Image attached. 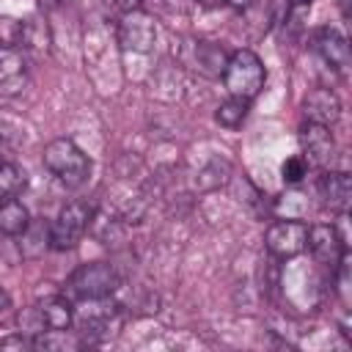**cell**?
Listing matches in <instances>:
<instances>
[{
	"label": "cell",
	"instance_id": "cell-1",
	"mask_svg": "<svg viewBox=\"0 0 352 352\" xmlns=\"http://www.w3.org/2000/svg\"><path fill=\"white\" fill-rule=\"evenodd\" d=\"M118 52H121L118 38L113 30H107V25L94 22L85 28V69L104 94H113L121 82Z\"/></svg>",
	"mask_w": 352,
	"mask_h": 352
},
{
	"label": "cell",
	"instance_id": "cell-2",
	"mask_svg": "<svg viewBox=\"0 0 352 352\" xmlns=\"http://www.w3.org/2000/svg\"><path fill=\"white\" fill-rule=\"evenodd\" d=\"M44 168L66 187H80L91 176V160L88 154L69 138H55L44 146Z\"/></svg>",
	"mask_w": 352,
	"mask_h": 352
},
{
	"label": "cell",
	"instance_id": "cell-3",
	"mask_svg": "<svg viewBox=\"0 0 352 352\" xmlns=\"http://www.w3.org/2000/svg\"><path fill=\"white\" fill-rule=\"evenodd\" d=\"M264 80H267L264 63L253 50H236L228 55L223 69V82L228 88V96H239L250 102L264 88Z\"/></svg>",
	"mask_w": 352,
	"mask_h": 352
},
{
	"label": "cell",
	"instance_id": "cell-4",
	"mask_svg": "<svg viewBox=\"0 0 352 352\" xmlns=\"http://www.w3.org/2000/svg\"><path fill=\"white\" fill-rule=\"evenodd\" d=\"M82 308L77 311V333L82 344H96L110 338L118 324H121V305L107 294V297H94V300H80Z\"/></svg>",
	"mask_w": 352,
	"mask_h": 352
},
{
	"label": "cell",
	"instance_id": "cell-5",
	"mask_svg": "<svg viewBox=\"0 0 352 352\" xmlns=\"http://www.w3.org/2000/svg\"><path fill=\"white\" fill-rule=\"evenodd\" d=\"M118 289V272L107 261H88L80 264L69 280H66V294L72 300H94V297H107Z\"/></svg>",
	"mask_w": 352,
	"mask_h": 352
},
{
	"label": "cell",
	"instance_id": "cell-6",
	"mask_svg": "<svg viewBox=\"0 0 352 352\" xmlns=\"http://www.w3.org/2000/svg\"><path fill=\"white\" fill-rule=\"evenodd\" d=\"M91 214H94V209H91L88 204H82V201L66 204V206L58 212L55 223H50V245H52L55 250H72V248H77L80 239H82L85 231H88Z\"/></svg>",
	"mask_w": 352,
	"mask_h": 352
},
{
	"label": "cell",
	"instance_id": "cell-7",
	"mask_svg": "<svg viewBox=\"0 0 352 352\" xmlns=\"http://www.w3.org/2000/svg\"><path fill=\"white\" fill-rule=\"evenodd\" d=\"M116 38L121 52H138L146 55L154 50L157 44V22L151 14L135 8V11H124L116 28Z\"/></svg>",
	"mask_w": 352,
	"mask_h": 352
},
{
	"label": "cell",
	"instance_id": "cell-8",
	"mask_svg": "<svg viewBox=\"0 0 352 352\" xmlns=\"http://www.w3.org/2000/svg\"><path fill=\"white\" fill-rule=\"evenodd\" d=\"M72 322H74V308H72L69 297H60V294L44 297L25 316H19V324H28L30 336H36L41 330H69Z\"/></svg>",
	"mask_w": 352,
	"mask_h": 352
},
{
	"label": "cell",
	"instance_id": "cell-9",
	"mask_svg": "<svg viewBox=\"0 0 352 352\" xmlns=\"http://www.w3.org/2000/svg\"><path fill=\"white\" fill-rule=\"evenodd\" d=\"M179 60L182 66L192 69L201 77H220L226 69V50L214 41H204V38H184L179 44Z\"/></svg>",
	"mask_w": 352,
	"mask_h": 352
},
{
	"label": "cell",
	"instance_id": "cell-10",
	"mask_svg": "<svg viewBox=\"0 0 352 352\" xmlns=\"http://www.w3.org/2000/svg\"><path fill=\"white\" fill-rule=\"evenodd\" d=\"M305 242H308V226L294 217H283V220L272 223L264 234V245H267L270 256L283 258V261L300 256L305 250Z\"/></svg>",
	"mask_w": 352,
	"mask_h": 352
},
{
	"label": "cell",
	"instance_id": "cell-11",
	"mask_svg": "<svg viewBox=\"0 0 352 352\" xmlns=\"http://www.w3.org/2000/svg\"><path fill=\"white\" fill-rule=\"evenodd\" d=\"M30 82V60L25 47L0 44V96H16Z\"/></svg>",
	"mask_w": 352,
	"mask_h": 352
},
{
	"label": "cell",
	"instance_id": "cell-12",
	"mask_svg": "<svg viewBox=\"0 0 352 352\" xmlns=\"http://www.w3.org/2000/svg\"><path fill=\"white\" fill-rule=\"evenodd\" d=\"M305 248L316 258V264H324L330 270H338L341 258L346 256V242L341 239L336 226H311Z\"/></svg>",
	"mask_w": 352,
	"mask_h": 352
},
{
	"label": "cell",
	"instance_id": "cell-13",
	"mask_svg": "<svg viewBox=\"0 0 352 352\" xmlns=\"http://www.w3.org/2000/svg\"><path fill=\"white\" fill-rule=\"evenodd\" d=\"M300 146H302V160L316 168H327L336 157L333 132H330V126H322V124L305 121L300 129Z\"/></svg>",
	"mask_w": 352,
	"mask_h": 352
},
{
	"label": "cell",
	"instance_id": "cell-14",
	"mask_svg": "<svg viewBox=\"0 0 352 352\" xmlns=\"http://www.w3.org/2000/svg\"><path fill=\"white\" fill-rule=\"evenodd\" d=\"M302 116L311 124L333 126L341 118V102H338V96L330 88H314L302 99Z\"/></svg>",
	"mask_w": 352,
	"mask_h": 352
},
{
	"label": "cell",
	"instance_id": "cell-15",
	"mask_svg": "<svg viewBox=\"0 0 352 352\" xmlns=\"http://www.w3.org/2000/svg\"><path fill=\"white\" fill-rule=\"evenodd\" d=\"M319 195L333 212H346L352 204V176L346 170H324L319 179Z\"/></svg>",
	"mask_w": 352,
	"mask_h": 352
},
{
	"label": "cell",
	"instance_id": "cell-16",
	"mask_svg": "<svg viewBox=\"0 0 352 352\" xmlns=\"http://www.w3.org/2000/svg\"><path fill=\"white\" fill-rule=\"evenodd\" d=\"M314 50L330 69H346L349 66V44L336 28H319L314 36Z\"/></svg>",
	"mask_w": 352,
	"mask_h": 352
},
{
	"label": "cell",
	"instance_id": "cell-17",
	"mask_svg": "<svg viewBox=\"0 0 352 352\" xmlns=\"http://www.w3.org/2000/svg\"><path fill=\"white\" fill-rule=\"evenodd\" d=\"M50 245V223L47 220H30L25 231L19 234V253L25 258H38Z\"/></svg>",
	"mask_w": 352,
	"mask_h": 352
},
{
	"label": "cell",
	"instance_id": "cell-18",
	"mask_svg": "<svg viewBox=\"0 0 352 352\" xmlns=\"http://www.w3.org/2000/svg\"><path fill=\"white\" fill-rule=\"evenodd\" d=\"M28 223H30V214H28L22 201H16V198L0 201V239L3 236H19Z\"/></svg>",
	"mask_w": 352,
	"mask_h": 352
},
{
	"label": "cell",
	"instance_id": "cell-19",
	"mask_svg": "<svg viewBox=\"0 0 352 352\" xmlns=\"http://www.w3.org/2000/svg\"><path fill=\"white\" fill-rule=\"evenodd\" d=\"M88 231H91L99 242L110 245V242L121 239V234H124V220H121L118 214H113L110 209H102V212H94V214H91Z\"/></svg>",
	"mask_w": 352,
	"mask_h": 352
},
{
	"label": "cell",
	"instance_id": "cell-20",
	"mask_svg": "<svg viewBox=\"0 0 352 352\" xmlns=\"http://www.w3.org/2000/svg\"><path fill=\"white\" fill-rule=\"evenodd\" d=\"M228 176H231L228 160L214 157V160H209V162L195 173V187H198V190H217L220 184L228 182Z\"/></svg>",
	"mask_w": 352,
	"mask_h": 352
},
{
	"label": "cell",
	"instance_id": "cell-21",
	"mask_svg": "<svg viewBox=\"0 0 352 352\" xmlns=\"http://www.w3.org/2000/svg\"><path fill=\"white\" fill-rule=\"evenodd\" d=\"M248 107H250L248 99L228 96L226 102H220V107H217V113H214V121H217L220 126H226V129H236V126H242V121L248 118Z\"/></svg>",
	"mask_w": 352,
	"mask_h": 352
},
{
	"label": "cell",
	"instance_id": "cell-22",
	"mask_svg": "<svg viewBox=\"0 0 352 352\" xmlns=\"http://www.w3.org/2000/svg\"><path fill=\"white\" fill-rule=\"evenodd\" d=\"M25 184H28L25 170H22L19 165L3 160V162H0V201H3V198H16V195L25 190Z\"/></svg>",
	"mask_w": 352,
	"mask_h": 352
},
{
	"label": "cell",
	"instance_id": "cell-23",
	"mask_svg": "<svg viewBox=\"0 0 352 352\" xmlns=\"http://www.w3.org/2000/svg\"><path fill=\"white\" fill-rule=\"evenodd\" d=\"M305 173H308V162L302 160V154H294V157L283 160V165H280V176L286 184H300L305 179Z\"/></svg>",
	"mask_w": 352,
	"mask_h": 352
},
{
	"label": "cell",
	"instance_id": "cell-24",
	"mask_svg": "<svg viewBox=\"0 0 352 352\" xmlns=\"http://www.w3.org/2000/svg\"><path fill=\"white\" fill-rule=\"evenodd\" d=\"M0 346L3 349H14V346L16 349H33V336H22V333L19 336H8V338L0 341Z\"/></svg>",
	"mask_w": 352,
	"mask_h": 352
},
{
	"label": "cell",
	"instance_id": "cell-25",
	"mask_svg": "<svg viewBox=\"0 0 352 352\" xmlns=\"http://www.w3.org/2000/svg\"><path fill=\"white\" fill-rule=\"evenodd\" d=\"M11 314H14V302H11V294H8L6 289H0V322H6Z\"/></svg>",
	"mask_w": 352,
	"mask_h": 352
},
{
	"label": "cell",
	"instance_id": "cell-26",
	"mask_svg": "<svg viewBox=\"0 0 352 352\" xmlns=\"http://www.w3.org/2000/svg\"><path fill=\"white\" fill-rule=\"evenodd\" d=\"M116 3V8L124 14V11H135V8H140L143 6V0H113Z\"/></svg>",
	"mask_w": 352,
	"mask_h": 352
},
{
	"label": "cell",
	"instance_id": "cell-27",
	"mask_svg": "<svg viewBox=\"0 0 352 352\" xmlns=\"http://www.w3.org/2000/svg\"><path fill=\"white\" fill-rule=\"evenodd\" d=\"M198 6H204V8H217L220 3H226V0H195Z\"/></svg>",
	"mask_w": 352,
	"mask_h": 352
},
{
	"label": "cell",
	"instance_id": "cell-28",
	"mask_svg": "<svg viewBox=\"0 0 352 352\" xmlns=\"http://www.w3.org/2000/svg\"><path fill=\"white\" fill-rule=\"evenodd\" d=\"M6 157V132H3V121H0V162Z\"/></svg>",
	"mask_w": 352,
	"mask_h": 352
},
{
	"label": "cell",
	"instance_id": "cell-29",
	"mask_svg": "<svg viewBox=\"0 0 352 352\" xmlns=\"http://www.w3.org/2000/svg\"><path fill=\"white\" fill-rule=\"evenodd\" d=\"M226 3H228V6H234V8H248L253 0H226Z\"/></svg>",
	"mask_w": 352,
	"mask_h": 352
},
{
	"label": "cell",
	"instance_id": "cell-30",
	"mask_svg": "<svg viewBox=\"0 0 352 352\" xmlns=\"http://www.w3.org/2000/svg\"><path fill=\"white\" fill-rule=\"evenodd\" d=\"M289 6H292V8H308L311 0H289Z\"/></svg>",
	"mask_w": 352,
	"mask_h": 352
},
{
	"label": "cell",
	"instance_id": "cell-31",
	"mask_svg": "<svg viewBox=\"0 0 352 352\" xmlns=\"http://www.w3.org/2000/svg\"><path fill=\"white\" fill-rule=\"evenodd\" d=\"M58 3H60V0H38V6H41V8H55Z\"/></svg>",
	"mask_w": 352,
	"mask_h": 352
},
{
	"label": "cell",
	"instance_id": "cell-32",
	"mask_svg": "<svg viewBox=\"0 0 352 352\" xmlns=\"http://www.w3.org/2000/svg\"><path fill=\"white\" fill-rule=\"evenodd\" d=\"M341 14L344 19H349V0H341Z\"/></svg>",
	"mask_w": 352,
	"mask_h": 352
}]
</instances>
